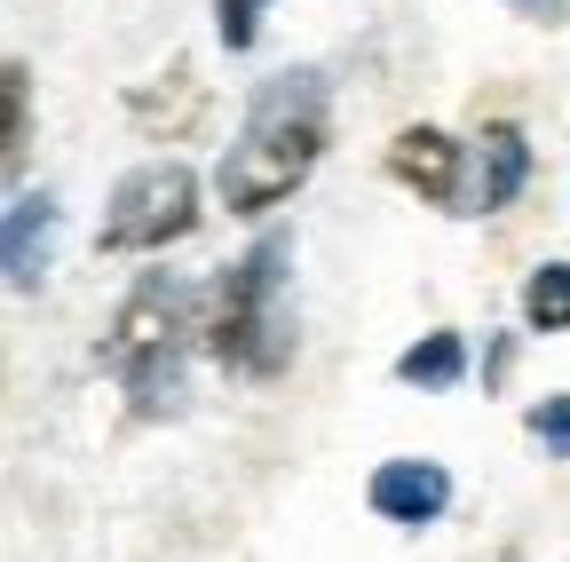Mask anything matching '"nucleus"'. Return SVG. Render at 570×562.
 <instances>
[{"label": "nucleus", "instance_id": "nucleus-1", "mask_svg": "<svg viewBox=\"0 0 570 562\" xmlns=\"http://www.w3.org/2000/svg\"><path fill=\"white\" fill-rule=\"evenodd\" d=\"M317 151H325V80L317 72H277L246 103V127H238L223 175H214V183H223V206H238V215L277 206L317 167Z\"/></svg>", "mask_w": 570, "mask_h": 562}, {"label": "nucleus", "instance_id": "nucleus-2", "mask_svg": "<svg viewBox=\"0 0 570 562\" xmlns=\"http://www.w3.org/2000/svg\"><path fill=\"white\" fill-rule=\"evenodd\" d=\"M285 262H294V238H262L246 262H230L206 294V325L198 341L223 357L230 373H277L294 357V317H285Z\"/></svg>", "mask_w": 570, "mask_h": 562}, {"label": "nucleus", "instance_id": "nucleus-3", "mask_svg": "<svg viewBox=\"0 0 570 562\" xmlns=\"http://www.w3.org/2000/svg\"><path fill=\"white\" fill-rule=\"evenodd\" d=\"M183 341H190V294L175 277H142L104 333V373L135 396V412H167L183 396Z\"/></svg>", "mask_w": 570, "mask_h": 562}, {"label": "nucleus", "instance_id": "nucleus-4", "mask_svg": "<svg viewBox=\"0 0 570 562\" xmlns=\"http://www.w3.org/2000/svg\"><path fill=\"white\" fill-rule=\"evenodd\" d=\"M198 223V175L183 159H151L135 167L119 190H111V215H104V246L111 254H151L167 238H183Z\"/></svg>", "mask_w": 570, "mask_h": 562}, {"label": "nucleus", "instance_id": "nucleus-5", "mask_svg": "<svg viewBox=\"0 0 570 562\" xmlns=\"http://www.w3.org/2000/svg\"><path fill=\"white\" fill-rule=\"evenodd\" d=\"M444 500H452V475H444L436 460H389V467L373 475V507H381L389 523H436Z\"/></svg>", "mask_w": 570, "mask_h": 562}, {"label": "nucleus", "instance_id": "nucleus-6", "mask_svg": "<svg viewBox=\"0 0 570 562\" xmlns=\"http://www.w3.org/2000/svg\"><path fill=\"white\" fill-rule=\"evenodd\" d=\"M389 175L444 206V198H460V144L436 135V127H404L396 144H389Z\"/></svg>", "mask_w": 570, "mask_h": 562}, {"label": "nucleus", "instance_id": "nucleus-7", "mask_svg": "<svg viewBox=\"0 0 570 562\" xmlns=\"http://www.w3.org/2000/svg\"><path fill=\"white\" fill-rule=\"evenodd\" d=\"M475 206L491 215V206H508L515 190H523V175H531V144H523V127H508V119H491L483 127V151H475Z\"/></svg>", "mask_w": 570, "mask_h": 562}, {"label": "nucleus", "instance_id": "nucleus-8", "mask_svg": "<svg viewBox=\"0 0 570 562\" xmlns=\"http://www.w3.org/2000/svg\"><path fill=\"white\" fill-rule=\"evenodd\" d=\"M48 246H56V198L32 190V198L9 206V286H40Z\"/></svg>", "mask_w": 570, "mask_h": 562}, {"label": "nucleus", "instance_id": "nucleus-9", "mask_svg": "<svg viewBox=\"0 0 570 562\" xmlns=\"http://www.w3.org/2000/svg\"><path fill=\"white\" fill-rule=\"evenodd\" d=\"M460 373H468L460 333H428V341H412L404 357H396V381H412V388H452Z\"/></svg>", "mask_w": 570, "mask_h": 562}, {"label": "nucleus", "instance_id": "nucleus-10", "mask_svg": "<svg viewBox=\"0 0 570 562\" xmlns=\"http://www.w3.org/2000/svg\"><path fill=\"white\" fill-rule=\"evenodd\" d=\"M523 317H531V333H570V262H539L531 269Z\"/></svg>", "mask_w": 570, "mask_h": 562}, {"label": "nucleus", "instance_id": "nucleus-11", "mask_svg": "<svg viewBox=\"0 0 570 562\" xmlns=\"http://www.w3.org/2000/svg\"><path fill=\"white\" fill-rule=\"evenodd\" d=\"M269 0H214V24H223V48H254Z\"/></svg>", "mask_w": 570, "mask_h": 562}, {"label": "nucleus", "instance_id": "nucleus-12", "mask_svg": "<svg viewBox=\"0 0 570 562\" xmlns=\"http://www.w3.org/2000/svg\"><path fill=\"white\" fill-rule=\"evenodd\" d=\"M531 436H539L547 452H570V396H547V404H531Z\"/></svg>", "mask_w": 570, "mask_h": 562}, {"label": "nucleus", "instance_id": "nucleus-13", "mask_svg": "<svg viewBox=\"0 0 570 562\" xmlns=\"http://www.w3.org/2000/svg\"><path fill=\"white\" fill-rule=\"evenodd\" d=\"M0 96H9V144H0V151L17 159V151H24V127H32V119H24V63H9V72H0Z\"/></svg>", "mask_w": 570, "mask_h": 562}, {"label": "nucleus", "instance_id": "nucleus-14", "mask_svg": "<svg viewBox=\"0 0 570 562\" xmlns=\"http://www.w3.org/2000/svg\"><path fill=\"white\" fill-rule=\"evenodd\" d=\"M515 9H531V17H547V9H554V0H515Z\"/></svg>", "mask_w": 570, "mask_h": 562}]
</instances>
